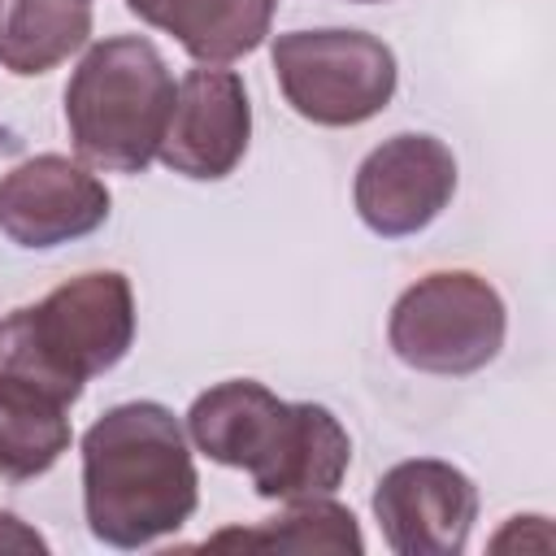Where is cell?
Wrapping results in <instances>:
<instances>
[{"label":"cell","mask_w":556,"mask_h":556,"mask_svg":"<svg viewBox=\"0 0 556 556\" xmlns=\"http://www.w3.org/2000/svg\"><path fill=\"white\" fill-rule=\"evenodd\" d=\"M200 473L191 439L156 400L113 404L83 434V513L100 543L135 552L191 521Z\"/></svg>","instance_id":"obj_1"},{"label":"cell","mask_w":556,"mask_h":556,"mask_svg":"<svg viewBox=\"0 0 556 556\" xmlns=\"http://www.w3.org/2000/svg\"><path fill=\"white\" fill-rule=\"evenodd\" d=\"M187 439L208 460L243 469L261 500L330 495L352 465V439L326 404H287L256 378L200 391Z\"/></svg>","instance_id":"obj_2"},{"label":"cell","mask_w":556,"mask_h":556,"mask_svg":"<svg viewBox=\"0 0 556 556\" xmlns=\"http://www.w3.org/2000/svg\"><path fill=\"white\" fill-rule=\"evenodd\" d=\"M135 343V291L117 269H91L0 321V378L74 404Z\"/></svg>","instance_id":"obj_3"},{"label":"cell","mask_w":556,"mask_h":556,"mask_svg":"<svg viewBox=\"0 0 556 556\" xmlns=\"http://www.w3.org/2000/svg\"><path fill=\"white\" fill-rule=\"evenodd\" d=\"M174 91L178 83L152 39L113 35L91 43L65 87L74 152L91 169L143 174L156 161Z\"/></svg>","instance_id":"obj_4"},{"label":"cell","mask_w":556,"mask_h":556,"mask_svg":"<svg viewBox=\"0 0 556 556\" xmlns=\"http://www.w3.org/2000/svg\"><path fill=\"white\" fill-rule=\"evenodd\" d=\"M508 313L500 291L473 269H434L417 278L387 317L391 352L421 374H478L504 348Z\"/></svg>","instance_id":"obj_5"},{"label":"cell","mask_w":556,"mask_h":556,"mask_svg":"<svg viewBox=\"0 0 556 556\" xmlns=\"http://www.w3.org/2000/svg\"><path fill=\"white\" fill-rule=\"evenodd\" d=\"M287 104L313 126H361L395 96V52L365 30H287L269 48Z\"/></svg>","instance_id":"obj_6"},{"label":"cell","mask_w":556,"mask_h":556,"mask_svg":"<svg viewBox=\"0 0 556 556\" xmlns=\"http://www.w3.org/2000/svg\"><path fill=\"white\" fill-rule=\"evenodd\" d=\"M374 517L400 556H460L478 521V486L452 460H400L374 486Z\"/></svg>","instance_id":"obj_7"},{"label":"cell","mask_w":556,"mask_h":556,"mask_svg":"<svg viewBox=\"0 0 556 556\" xmlns=\"http://www.w3.org/2000/svg\"><path fill=\"white\" fill-rule=\"evenodd\" d=\"M456 191V156L434 135H391L361 165L352 182V204L361 222L382 239H404L426 230Z\"/></svg>","instance_id":"obj_8"},{"label":"cell","mask_w":556,"mask_h":556,"mask_svg":"<svg viewBox=\"0 0 556 556\" xmlns=\"http://www.w3.org/2000/svg\"><path fill=\"white\" fill-rule=\"evenodd\" d=\"M248 139H252V104L243 78L222 65H200L178 78L156 161L182 178L217 182L235 174V165L248 152Z\"/></svg>","instance_id":"obj_9"},{"label":"cell","mask_w":556,"mask_h":556,"mask_svg":"<svg viewBox=\"0 0 556 556\" xmlns=\"http://www.w3.org/2000/svg\"><path fill=\"white\" fill-rule=\"evenodd\" d=\"M109 187L61 152L30 156L0 178V230L17 248H61L109 222Z\"/></svg>","instance_id":"obj_10"},{"label":"cell","mask_w":556,"mask_h":556,"mask_svg":"<svg viewBox=\"0 0 556 556\" xmlns=\"http://www.w3.org/2000/svg\"><path fill=\"white\" fill-rule=\"evenodd\" d=\"M126 9L174 35L200 65H230L256 52L274 22V0H126Z\"/></svg>","instance_id":"obj_11"},{"label":"cell","mask_w":556,"mask_h":556,"mask_svg":"<svg viewBox=\"0 0 556 556\" xmlns=\"http://www.w3.org/2000/svg\"><path fill=\"white\" fill-rule=\"evenodd\" d=\"M91 39V0H0V65L48 74Z\"/></svg>","instance_id":"obj_12"},{"label":"cell","mask_w":556,"mask_h":556,"mask_svg":"<svg viewBox=\"0 0 556 556\" xmlns=\"http://www.w3.org/2000/svg\"><path fill=\"white\" fill-rule=\"evenodd\" d=\"M70 447V404L30 382L0 378V478L26 482L48 473Z\"/></svg>","instance_id":"obj_13"},{"label":"cell","mask_w":556,"mask_h":556,"mask_svg":"<svg viewBox=\"0 0 556 556\" xmlns=\"http://www.w3.org/2000/svg\"><path fill=\"white\" fill-rule=\"evenodd\" d=\"M208 547H278V552H365L361 526L352 508L334 504L330 495H304L287 500L282 517H269L252 530H222L208 539Z\"/></svg>","instance_id":"obj_14"},{"label":"cell","mask_w":556,"mask_h":556,"mask_svg":"<svg viewBox=\"0 0 556 556\" xmlns=\"http://www.w3.org/2000/svg\"><path fill=\"white\" fill-rule=\"evenodd\" d=\"M0 552H48V539L30 530L22 517L0 513Z\"/></svg>","instance_id":"obj_15"},{"label":"cell","mask_w":556,"mask_h":556,"mask_svg":"<svg viewBox=\"0 0 556 556\" xmlns=\"http://www.w3.org/2000/svg\"><path fill=\"white\" fill-rule=\"evenodd\" d=\"M356 4H374V0H356Z\"/></svg>","instance_id":"obj_16"}]
</instances>
